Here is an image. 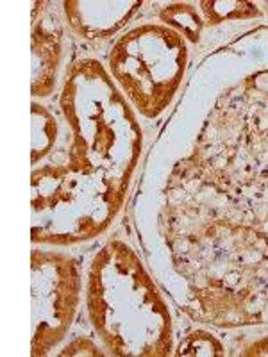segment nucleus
<instances>
[{"mask_svg": "<svg viewBox=\"0 0 268 357\" xmlns=\"http://www.w3.org/2000/svg\"><path fill=\"white\" fill-rule=\"evenodd\" d=\"M181 356H222V347L218 341L207 334H191L179 347Z\"/></svg>", "mask_w": 268, "mask_h": 357, "instance_id": "obj_1", "label": "nucleus"}, {"mask_svg": "<svg viewBox=\"0 0 268 357\" xmlns=\"http://www.w3.org/2000/svg\"><path fill=\"white\" fill-rule=\"evenodd\" d=\"M247 354H256V356H267V354H268V340H265V341H261V343H258V345H254L251 350H248Z\"/></svg>", "mask_w": 268, "mask_h": 357, "instance_id": "obj_2", "label": "nucleus"}]
</instances>
